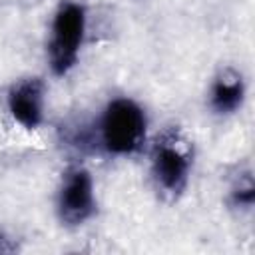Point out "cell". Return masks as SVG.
<instances>
[{"instance_id": "cell-2", "label": "cell", "mask_w": 255, "mask_h": 255, "mask_svg": "<svg viewBox=\"0 0 255 255\" xmlns=\"http://www.w3.org/2000/svg\"><path fill=\"white\" fill-rule=\"evenodd\" d=\"M191 145L177 128L163 129L149 147V171L155 189L165 199H177L191 175Z\"/></svg>"}, {"instance_id": "cell-1", "label": "cell", "mask_w": 255, "mask_h": 255, "mask_svg": "<svg viewBox=\"0 0 255 255\" xmlns=\"http://www.w3.org/2000/svg\"><path fill=\"white\" fill-rule=\"evenodd\" d=\"M145 139L147 116L143 108L126 96L112 98L96 122V141L100 149L108 155L128 157L139 153Z\"/></svg>"}, {"instance_id": "cell-7", "label": "cell", "mask_w": 255, "mask_h": 255, "mask_svg": "<svg viewBox=\"0 0 255 255\" xmlns=\"http://www.w3.org/2000/svg\"><path fill=\"white\" fill-rule=\"evenodd\" d=\"M253 197H255V189H253L251 175H245L243 181H239L231 189V201H233L235 207H251L253 205Z\"/></svg>"}, {"instance_id": "cell-3", "label": "cell", "mask_w": 255, "mask_h": 255, "mask_svg": "<svg viewBox=\"0 0 255 255\" xmlns=\"http://www.w3.org/2000/svg\"><path fill=\"white\" fill-rule=\"evenodd\" d=\"M86 8L76 0H62L52 16L48 64L56 76H66L80 58L86 38Z\"/></svg>"}, {"instance_id": "cell-4", "label": "cell", "mask_w": 255, "mask_h": 255, "mask_svg": "<svg viewBox=\"0 0 255 255\" xmlns=\"http://www.w3.org/2000/svg\"><path fill=\"white\" fill-rule=\"evenodd\" d=\"M56 211L64 225H84L96 213V189L92 173L84 165H70L60 179Z\"/></svg>"}, {"instance_id": "cell-5", "label": "cell", "mask_w": 255, "mask_h": 255, "mask_svg": "<svg viewBox=\"0 0 255 255\" xmlns=\"http://www.w3.org/2000/svg\"><path fill=\"white\" fill-rule=\"evenodd\" d=\"M46 86L40 78H22L6 94V108L16 124L24 129H38L44 122Z\"/></svg>"}, {"instance_id": "cell-6", "label": "cell", "mask_w": 255, "mask_h": 255, "mask_svg": "<svg viewBox=\"0 0 255 255\" xmlns=\"http://www.w3.org/2000/svg\"><path fill=\"white\" fill-rule=\"evenodd\" d=\"M245 98V82L241 74L233 68H225L211 84L209 92V106L215 114L227 116L241 108Z\"/></svg>"}]
</instances>
